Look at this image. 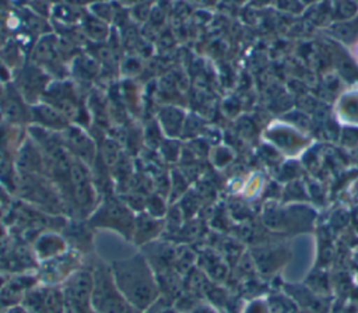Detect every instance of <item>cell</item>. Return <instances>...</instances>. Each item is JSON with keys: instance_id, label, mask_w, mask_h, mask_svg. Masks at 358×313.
<instances>
[{"instance_id": "cell-1", "label": "cell", "mask_w": 358, "mask_h": 313, "mask_svg": "<svg viewBox=\"0 0 358 313\" xmlns=\"http://www.w3.org/2000/svg\"><path fill=\"white\" fill-rule=\"evenodd\" d=\"M29 61L43 68L53 80L69 78V67L64 64L66 46L55 34H43L31 50Z\"/></svg>"}, {"instance_id": "cell-2", "label": "cell", "mask_w": 358, "mask_h": 313, "mask_svg": "<svg viewBox=\"0 0 358 313\" xmlns=\"http://www.w3.org/2000/svg\"><path fill=\"white\" fill-rule=\"evenodd\" d=\"M53 78L43 68L27 60L21 67L13 71L11 82L29 105H35L41 102Z\"/></svg>"}, {"instance_id": "cell-3", "label": "cell", "mask_w": 358, "mask_h": 313, "mask_svg": "<svg viewBox=\"0 0 358 313\" xmlns=\"http://www.w3.org/2000/svg\"><path fill=\"white\" fill-rule=\"evenodd\" d=\"M41 102L50 105L63 113L67 119H73L78 113L80 106V95L74 81L69 78L63 80H52L49 87L46 88Z\"/></svg>"}, {"instance_id": "cell-4", "label": "cell", "mask_w": 358, "mask_h": 313, "mask_svg": "<svg viewBox=\"0 0 358 313\" xmlns=\"http://www.w3.org/2000/svg\"><path fill=\"white\" fill-rule=\"evenodd\" d=\"M0 112L10 122L21 123L31 120V105L22 98L13 82L6 84L4 94L0 101Z\"/></svg>"}, {"instance_id": "cell-5", "label": "cell", "mask_w": 358, "mask_h": 313, "mask_svg": "<svg viewBox=\"0 0 358 313\" xmlns=\"http://www.w3.org/2000/svg\"><path fill=\"white\" fill-rule=\"evenodd\" d=\"M67 151L76 155V158L80 159V162L90 165L95 156V145L91 141V138L78 127L69 126L64 130V138L62 140Z\"/></svg>"}, {"instance_id": "cell-6", "label": "cell", "mask_w": 358, "mask_h": 313, "mask_svg": "<svg viewBox=\"0 0 358 313\" xmlns=\"http://www.w3.org/2000/svg\"><path fill=\"white\" fill-rule=\"evenodd\" d=\"M31 120L49 130H66L69 127L67 117L45 102L31 105Z\"/></svg>"}, {"instance_id": "cell-7", "label": "cell", "mask_w": 358, "mask_h": 313, "mask_svg": "<svg viewBox=\"0 0 358 313\" xmlns=\"http://www.w3.org/2000/svg\"><path fill=\"white\" fill-rule=\"evenodd\" d=\"M99 64L95 59H92L88 54H76L69 67V74L71 78L81 80V81H88L95 78L99 74Z\"/></svg>"}, {"instance_id": "cell-8", "label": "cell", "mask_w": 358, "mask_h": 313, "mask_svg": "<svg viewBox=\"0 0 358 313\" xmlns=\"http://www.w3.org/2000/svg\"><path fill=\"white\" fill-rule=\"evenodd\" d=\"M81 32L94 43H105L109 38V24L94 17L90 11L81 15Z\"/></svg>"}, {"instance_id": "cell-9", "label": "cell", "mask_w": 358, "mask_h": 313, "mask_svg": "<svg viewBox=\"0 0 358 313\" xmlns=\"http://www.w3.org/2000/svg\"><path fill=\"white\" fill-rule=\"evenodd\" d=\"M338 117L348 124H358V89L344 92L337 103Z\"/></svg>"}, {"instance_id": "cell-10", "label": "cell", "mask_w": 358, "mask_h": 313, "mask_svg": "<svg viewBox=\"0 0 358 313\" xmlns=\"http://www.w3.org/2000/svg\"><path fill=\"white\" fill-rule=\"evenodd\" d=\"M185 123V116L180 109L173 106H166L159 112L161 129L171 137L178 136Z\"/></svg>"}, {"instance_id": "cell-11", "label": "cell", "mask_w": 358, "mask_h": 313, "mask_svg": "<svg viewBox=\"0 0 358 313\" xmlns=\"http://www.w3.org/2000/svg\"><path fill=\"white\" fill-rule=\"evenodd\" d=\"M0 57L4 60V63L10 67L11 71L21 67L28 59L24 56L21 46L17 41L8 39L1 48H0Z\"/></svg>"}, {"instance_id": "cell-12", "label": "cell", "mask_w": 358, "mask_h": 313, "mask_svg": "<svg viewBox=\"0 0 358 313\" xmlns=\"http://www.w3.org/2000/svg\"><path fill=\"white\" fill-rule=\"evenodd\" d=\"M90 13L106 24H110V21L113 20V15H115L113 8L105 1H98V3L91 4Z\"/></svg>"}, {"instance_id": "cell-13", "label": "cell", "mask_w": 358, "mask_h": 313, "mask_svg": "<svg viewBox=\"0 0 358 313\" xmlns=\"http://www.w3.org/2000/svg\"><path fill=\"white\" fill-rule=\"evenodd\" d=\"M11 80H13V71L4 63V60L0 57V82L8 84V82H11Z\"/></svg>"}, {"instance_id": "cell-14", "label": "cell", "mask_w": 358, "mask_h": 313, "mask_svg": "<svg viewBox=\"0 0 358 313\" xmlns=\"http://www.w3.org/2000/svg\"><path fill=\"white\" fill-rule=\"evenodd\" d=\"M352 53H354V56H355V59H357V61H358V41H357V43L354 45V50H352Z\"/></svg>"}, {"instance_id": "cell-15", "label": "cell", "mask_w": 358, "mask_h": 313, "mask_svg": "<svg viewBox=\"0 0 358 313\" xmlns=\"http://www.w3.org/2000/svg\"><path fill=\"white\" fill-rule=\"evenodd\" d=\"M4 89H6V84H3V82H0V101H1V98H3V94H4Z\"/></svg>"}]
</instances>
